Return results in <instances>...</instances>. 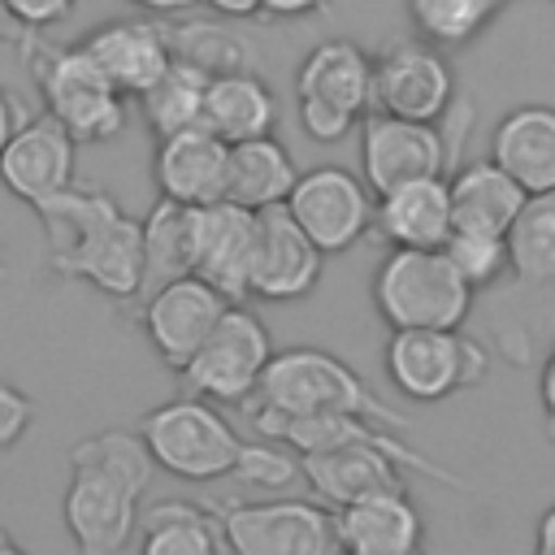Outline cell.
I'll return each mask as SVG.
<instances>
[{
  "mask_svg": "<svg viewBox=\"0 0 555 555\" xmlns=\"http://www.w3.org/2000/svg\"><path fill=\"white\" fill-rule=\"evenodd\" d=\"M208 78L204 69L186 65L173 56V65L139 95V113L147 121V130L156 139H169L178 130H195L204 126V100H208Z\"/></svg>",
  "mask_w": 555,
  "mask_h": 555,
  "instance_id": "obj_30",
  "label": "cell"
},
{
  "mask_svg": "<svg viewBox=\"0 0 555 555\" xmlns=\"http://www.w3.org/2000/svg\"><path fill=\"white\" fill-rule=\"evenodd\" d=\"M78 43L87 48V56L108 74V82L126 100H139L173 65L169 26L156 17H113V22H100L95 30H87Z\"/></svg>",
  "mask_w": 555,
  "mask_h": 555,
  "instance_id": "obj_17",
  "label": "cell"
},
{
  "mask_svg": "<svg viewBox=\"0 0 555 555\" xmlns=\"http://www.w3.org/2000/svg\"><path fill=\"white\" fill-rule=\"evenodd\" d=\"M195 243H199V208L156 199L152 212L143 217V295L173 278L195 273Z\"/></svg>",
  "mask_w": 555,
  "mask_h": 555,
  "instance_id": "obj_28",
  "label": "cell"
},
{
  "mask_svg": "<svg viewBox=\"0 0 555 555\" xmlns=\"http://www.w3.org/2000/svg\"><path fill=\"white\" fill-rule=\"evenodd\" d=\"M286 212L299 221V230L325 256H338L373 230L377 195L347 165H312V169H299V182L286 199Z\"/></svg>",
  "mask_w": 555,
  "mask_h": 555,
  "instance_id": "obj_13",
  "label": "cell"
},
{
  "mask_svg": "<svg viewBox=\"0 0 555 555\" xmlns=\"http://www.w3.org/2000/svg\"><path fill=\"white\" fill-rule=\"evenodd\" d=\"M48 234V264L108 299L143 295V221L100 186H69L35 208Z\"/></svg>",
  "mask_w": 555,
  "mask_h": 555,
  "instance_id": "obj_2",
  "label": "cell"
},
{
  "mask_svg": "<svg viewBox=\"0 0 555 555\" xmlns=\"http://www.w3.org/2000/svg\"><path fill=\"white\" fill-rule=\"evenodd\" d=\"M17 48L39 87L43 113H52L78 143H108L126 130V95L82 43H48L39 30H22Z\"/></svg>",
  "mask_w": 555,
  "mask_h": 555,
  "instance_id": "obj_3",
  "label": "cell"
},
{
  "mask_svg": "<svg viewBox=\"0 0 555 555\" xmlns=\"http://www.w3.org/2000/svg\"><path fill=\"white\" fill-rule=\"evenodd\" d=\"M295 182H299V169L282 139L264 134V139L230 143V165H225V199L230 204L264 212V208L286 204Z\"/></svg>",
  "mask_w": 555,
  "mask_h": 555,
  "instance_id": "obj_26",
  "label": "cell"
},
{
  "mask_svg": "<svg viewBox=\"0 0 555 555\" xmlns=\"http://www.w3.org/2000/svg\"><path fill=\"white\" fill-rule=\"evenodd\" d=\"M330 0H260L264 17H308V13H325Z\"/></svg>",
  "mask_w": 555,
  "mask_h": 555,
  "instance_id": "obj_38",
  "label": "cell"
},
{
  "mask_svg": "<svg viewBox=\"0 0 555 555\" xmlns=\"http://www.w3.org/2000/svg\"><path fill=\"white\" fill-rule=\"evenodd\" d=\"M225 165H230V143L217 139L208 126H195L156 143L152 182L160 199L208 208L225 199Z\"/></svg>",
  "mask_w": 555,
  "mask_h": 555,
  "instance_id": "obj_20",
  "label": "cell"
},
{
  "mask_svg": "<svg viewBox=\"0 0 555 555\" xmlns=\"http://www.w3.org/2000/svg\"><path fill=\"white\" fill-rule=\"evenodd\" d=\"M225 308H230V299L221 291H212L204 278L186 273V278H173L143 295L139 325H143L152 351L160 356V364L182 373L191 364V356L204 347V338L217 330Z\"/></svg>",
  "mask_w": 555,
  "mask_h": 555,
  "instance_id": "obj_15",
  "label": "cell"
},
{
  "mask_svg": "<svg viewBox=\"0 0 555 555\" xmlns=\"http://www.w3.org/2000/svg\"><path fill=\"white\" fill-rule=\"evenodd\" d=\"M230 477H238V481L251 486V490L282 494V490H291L295 481H304V464H299V455H295L286 442L260 438V442H243L238 464H234Z\"/></svg>",
  "mask_w": 555,
  "mask_h": 555,
  "instance_id": "obj_35",
  "label": "cell"
},
{
  "mask_svg": "<svg viewBox=\"0 0 555 555\" xmlns=\"http://www.w3.org/2000/svg\"><path fill=\"white\" fill-rule=\"evenodd\" d=\"M455 108V69L442 48L403 39L373 56V113L438 121Z\"/></svg>",
  "mask_w": 555,
  "mask_h": 555,
  "instance_id": "obj_14",
  "label": "cell"
},
{
  "mask_svg": "<svg viewBox=\"0 0 555 555\" xmlns=\"http://www.w3.org/2000/svg\"><path fill=\"white\" fill-rule=\"evenodd\" d=\"M126 4H134L143 13H182V9H191L199 0H126Z\"/></svg>",
  "mask_w": 555,
  "mask_h": 555,
  "instance_id": "obj_43",
  "label": "cell"
},
{
  "mask_svg": "<svg viewBox=\"0 0 555 555\" xmlns=\"http://www.w3.org/2000/svg\"><path fill=\"white\" fill-rule=\"evenodd\" d=\"M230 555H343L338 525L325 503L273 494L212 507Z\"/></svg>",
  "mask_w": 555,
  "mask_h": 555,
  "instance_id": "obj_8",
  "label": "cell"
},
{
  "mask_svg": "<svg viewBox=\"0 0 555 555\" xmlns=\"http://www.w3.org/2000/svg\"><path fill=\"white\" fill-rule=\"evenodd\" d=\"M299 464H304V481L312 486V494L330 507H347V503H360V499L386 494V490H408L403 486L408 468L386 447L312 451V455H299Z\"/></svg>",
  "mask_w": 555,
  "mask_h": 555,
  "instance_id": "obj_22",
  "label": "cell"
},
{
  "mask_svg": "<svg viewBox=\"0 0 555 555\" xmlns=\"http://www.w3.org/2000/svg\"><path fill=\"white\" fill-rule=\"evenodd\" d=\"M538 399H542V412H546V434L555 438V351L546 356V364L538 373Z\"/></svg>",
  "mask_w": 555,
  "mask_h": 555,
  "instance_id": "obj_39",
  "label": "cell"
},
{
  "mask_svg": "<svg viewBox=\"0 0 555 555\" xmlns=\"http://www.w3.org/2000/svg\"><path fill=\"white\" fill-rule=\"evenodd\" d=\"M217 516L186 499H160L139 516V555H221Z\"/></svg>",
  "mask_w": 555,
  "mask_h": 555,
  "instance_id": "obj_29",
  "label": "cell"
},
{
  "mask_svg": "<svg viewBox=\"0 0 555 555\" xmlns=\"http://www.w3.org/2000/svg\"><path fill=\"white\" fill-rule=\"evenodd\" d=\"M256 243H260V212H251L243 204H230V199L199 208L195 278H204L230 304H243L251 295Z\"/></svg>",
  "mask_w": 555,
  "mask_h": 555,
  "instance_id": "obj_18",
  "label": "cell"
},
{
  "mask_svg": "<svg viewBox=\"0 0 555 555\" xmlns=\"http://www.w3.org/2000/svg\"><path fill=\"white\" fill-rule=\"evenodd\" d=\"M325 251L299 230V221L286 212V204L260 212V243H256V269H251V295L269 304L304 299L321 282Z\"/></svg>",
  "mask_w": 555,
  "mask_h": 555,
  "instance_id": "obj_19",
  "label": "cell"
},
{
  "mask_svg": "<svg viewBox=\"0 0 555 555\" xmlns=\"http://www.w3.org/2000/svg\"><path fill=\"white\" fill-rule=\"evenodd\" d=\"M382 364L390 386L412 403H442L486 382L490 356L460 330H390Z\"/></svg>",
  "mask_w": 555,
  "mask_h": 555,
  "instance_id": "obj_9",
  "label": "cell"
},
{
  "mask_svg": "<svg viewBox=\"0 0 555 555\" xmlns=\"http://www.w3.org/2000/svg\"><path fill=\"white\" fill-rule=\"evenodd\" d=\"M169 48L178 61L204 69V74H234V69H251V43L243 35H234L225 22H173L169 26Z\"/></svg>",
  "mask_w": 555,
  "mask_h": 555,
  "instance_id": "obj_33",
  "label": "cell"
},
{
  "mask_svg": "<svg viewBox=\"0 0 555 555\" xmlns=\"http://www.w3.org/2000/svg\"><path fill=\"white\" fill-rule=\"evenodd\" d=\"M503 238H507L512 273L529 286H551L555 282V191L525 195Z\"/></svg>",
  "mask_w": 555,
  "mask_h": 555,
  "instance_id": "obj_31",
  "label": "cell"
},
{
  "mask_svg": "<svg viewBox=\"0 0 555 555\" xmlns=\"http://www.w3.org/2000/svg\"><path fill=\"white\" fill-rule=\"evenodd\" d=\"M204 126L217 139H225V143L264 139L278 126V95H273V87L256 69L217 74V78H208Z\"/></svg>",
  "mask_w": 555,
  "mask_h": 555,
  "instance_id": "obj_25",
  "label": "cell"
},
{
  "mask_svg": "<svg viewBox=\"0 0 555 555\" xmlns=\"http://www.w3.org/2000/svg\"><path fill=\"white\" fill-rule=\"evenodd\" d=\"M473 295L442 247H390L373 269V308L390 330H460Z\"/></svg>",
  "mask_w": 555,
  "mask_h": 555,
  "instance_id": "obj_5",
  "label": "cell"
},
{
  "mask_svg": "<svg viewBox=\"0 0 555 555\" xmlns=\"http://www.w3.org/2000/svg\"><path fill=\"white\" fill-rule=\"evenodd\" d=\"M273 351L278 347H273L264 321L256 312H247L243 304H230L225 317L217 321V330L204 338V347L182 369V377H186L191 395H199V399L247 403L260 395Z\"/></svg>",
  "mask_w": 555,
  "mask_h": 555,
  "instance_id": "obj_10",
  "label": "cell"
},
{
  "mask_svg": "<svg viewBox=\"0 0 555 555\" xmlns=\"http://www.w3.org/2000/svg\"><path fill=\"white\" fill-rule=\"evenodd\" d=\"M78 0H4L9 17L22 26V30H48L56 22H65L74 13Z\"/></svg>",
  "mask_w": 555,
  "mask_h": 555,
  "instance_id": "obj_37",
  "label": "cell"
},
{
  "mask_svg": "<svg viewBox=\"0 0 555 555\" xmlns=\"http://www.w3.org/2000/svg\"><path fill=\"white\" fill-rule=\"evenodd\" d=\"M30 425H35V399L26 390H17L13 382L0 377V451H9L13 442H22Z\"/></svg>",
  "mask_w": 555,
  "mask_h": 555,
  "instance_id": "obj_36",
  "label": "cell"
},
{
  "mask_svg": "<svg viewBox=\"0 0 555 555\" xmlns=\"http://www.w3.org/2000/svg\"><path fill=\"white\" fill-rule=\"evenodd\" d=\"M4 278H9V264H0V282H4Z\"/></svg>",
  "mask_w": 555,
  "mask_h": 555,
  "instance_id": "obj_46",
  "label": "cell"
},
{
  "mask_svg": "<svg viewBox=\"0 0 555 555\" xmlns=\"http://www.w3.org/2000/svg\"><path fill=\"white\" fill-rule=\"evenodd\" d=\"M199 4H208L217 17H260V0H199Z\"/></svg>",
  "mask_w": 555,
  "mask_h": 555,
  "instance_id": "obj_41",
  "label": "cell"
},
{
  "mask_svg": "<svg viewBox=\"0 0 555 555\" xmlns=\"http://www.w3.org/2000/svg\"><path fill=\"white\" fill-rule=\"evenodd\" d=\"M525 204V186L486 160H473L464 169H455L451 178V212H455V230H477V234H507L516 212Z\"/></svg>",
  "mask_w": 555,
  "mask_h": 555,
  "instance_id": "obj_27",
  "label": "cell"
},
{
  "mask_svg": "<svg viewBox=\"0 0 555 555\" xmlns=\"http://www.w3.org/2000/svg\"><path fill=\"white\" fill-rule=\"evenodd\" d=\"M373 225L390 247H442L455 230L451 178H416L377 195Z\"/></svg>",
  "mask_w": 555,
  "mask_h": 555,
  "instance_id": "obj_23",
  "label": "cell"
},
{
  "mask_svg": "<svg viewBox=\"0 0 555 555\" xmlns=\"http://www.w3.org/2000/svg\"><path fill=\"white\" fill-rule=\"evenodd\" d=\"M139 438L147 442L156 468L182 481H221L234 473L243 451L238 429L212 408V399L199 395H182L143 412Z\"/></svg>",
  "mask_w": 555,
  "mask_h": 555,
  "instance_id": "obj_7",
  "label": "cell"
},
{
  "mask_svg": "<svg viewBox=\"0 0 555 555\" xmlns=\"http://www.w3.org/2000/svg\"><path fill=\"white\" fill-rule=\"evenodd\" d=\"M499 9L503 0H408V22L421 43L464 48L494 22Z\"/></svg>",
  "mask_w": 555,
  "mask_h": 555,
  "instance_id": "obj_32",
  "label": "cell"
},
{
  "mask_svg": "<svg viewBox=\"0 0 555 555\" xmlns=\"http://www.w3.org/2000/svg\"><path fill=\"white\" fill-rule=\"evenodd\" d=\"M260 403L286 412V416H369L390 429L412 425V416L382 403V395H373L369 382L347 360H338L334 351H321V347L273 351L264 382H260Z\"/></svg>",
  "mask_w": 555,
  "mask_h": 555,
  "instance_id": "obj_4",
  "label": "cell"
},
{
  "mask_svg": "<svg viewBox=\"0 0 555 555\" xmlns=\"http://www.w3.org/2000/svg\"><path fill=\"white\" fill-rule=\"evenodd\" d=\"M74 169H78V139L52 117V113H35L26 117L13 139L0 152V182L9 195H17L22 204L39 208L52 195L74 186Z\"/></svg>",
  "mask_w": 555,
  "mask_h": 555,
  "instance_id": "obj_16",
  "label": "cell"
},
{
  "mask_svg": "<svg viewBox=\"0 0 555 555\" xmlns=\"http://www.w3.org/2000/svg\"><path fill=\"white\" fill-rule=\"evenodd\" d=\"M295 108L312 143H343L373 113V56L356 39H321L295 69Z\"/></svg>",
  "mask_w": 555,
  "mask_h": 555,
  "instance_id": "obj_6",
  "label": "cell"
},
{
  "mask_svg": "<svg viewBox=\"0 0 555 555\" xmlns=\"http://www.w3.org/2000/svg\"><path fill=\"white\" fill-rule=\"evenodd\" d=\"M22 121H26V117H22L17 100H13V91H9V87H0V152H4V143L13 139V130H17Z\"/></svg>",
  "mask_w": 555,
  "mask_h": 555,
  "instance_id": "obj_40",
  "label": "cell"
},
{
  "mask_svg": "<svg viewBox=\"0 0 555 555\" xmlns=\"http://www.w3.org/2000/svg\"><path fill=\"white\" fill-rule=\"evenodd\" d=\"M334 525L343 555H421L425 546V520L408 490H386L334 507Z\"/></svg>",
  "mask_w": 555,
  "mask_h": 555,
  "instance_id": "obj_21",
  "label": "cell"
},
{
  "mask_svg": "<svg viewBox=\"0 0 555 555\" xmlns=\"http://www.w3.org/2000/svg\"><path fill=\"white\" fill-rule=\"evenodd\" d=\"M490 160L503 165L525 195L555 191V104H520L499 117Z\"/></svg>",
  "mask_w": 555,
  "mask_h": 555,
  "instance_id": "obj_24",
  "label": "cell"
},
{
  "mask_svg": "<svg viewBox=\"0 0 555 555\" xmlns=\"http://www.w3.org/2000/svg\"><path fill=\"white\" fill-rule=\"evenodd\" d=\"M9 22H13V17H9V9H4V0H0V39H4V30H9Z\"/></svg>",
  "mask_w": 555,
  "mask_h": 555,
  "instance_id": "obj_45",
  "label": "cell"
},
{
  "mask_svg": "<svg viewBox=\"0 0 555 555\" xmlns=\"http://www.w3.org/2000/svg\"><path fill=\"white\" fill-rule=\"evenodd\" d=\"M251 429L269 442H286L295 455H312V451H338V447H386L390 455L403 460L408 473L416 477H429L438 486H455V490H468V481L460 473H451L447 464L429 460L425 451L408 447L399 438V429L390 425H377L369 416H286L269 403H256L251 408Z\"/></svg>",
  "mask_w": 555,
  "mask_h": 555,
  "instance_id": "obj_11",
  "label": "cell"
},
{
  "mask_svg": "<svg viewBox=\"0 0 555 555\" xmlns=\"http://www.w3.org/2000/svg\"><path fill=\"white\" fill-rule=\"evenodd\" d=\"M442 251H447V260L455 264V273H460L473 291H486V286H494L503 273H512L507 238H503V234L451 230V238L442 243Z\"/></svg>",
  "mask_w": 555,
  "mask_h": 555,
  "instance_id": "obj_34",
  "label": "cell"
},
{
  "mask_svg": "<svg viewBox=\"0 0 555 555\" xmlns=\"http://www.w3.org/2000/svg\"><path fill=\"white\" fill-rule=\"evenodd\" d=\"M533 555H555V503L538 516V533H533Z\"/></svg>",
  "mask_w": 555,
  "mask_h": 555,
  "instance_id": "obj_42",
  "label": "cell"
},
{
  "mask_svg": "<svg viewBox=\"0 0 555 555\" xmlns=\"http://www.w3.org/2000/svg\"><path fill=\"white\" fill-rule=\"evenodd\" d=\"M451 139L438 130V121L369 113L360 121V178L373 195H386L416 178H447V169H455L460 160V143Z\"/></svg>",
  "mask_w": 555,
  "mask_h": 555,
  "instance_id": "obj_12",
  "label": "cell"
},
{
  "mask_svg": "<svg viewBox=\"0 0 555 555\" xmlns=\"http://www.w3.org/2000/svg\"><path fill=\"white\" fill-rule=\"evenodd\" d=\"M0 555H30V551H22V546L9 538V529H0Z\"/></svg>",
  "mask_w": 555,
  "mask_h": 555,
  "instance_id": "obj_44",
  "label": "cell"
},
{
  "mask_svg": "<svg viewBox=\"0 0 555 555\" xmlns=\"http://www.w3.org/2000/svg\"><path fill=\"white\" fill-rule=\"evenodd\" d=\"M0 264H4V238H0Z\"/></svg>",
  "mask_w": 555,
  "mask_h": 555,
  "instance_id": "obj_47",
  "label": "cell"
},
{
  "mask_svg": "<svg viewBox=\"0 0 555 555\" xmlns=\"http://www.w3.org/2000/svg\"><path fill=\"white\" fill-rule=\"evenodd\" d=\"M156 460L139 429H100L69 447V486L61 516L74 555H121L139 533V503Z\"/></svg>",
  "mask_w": 555,
  "mask_h": 555,
  "instance_id": "obj_1",
  "label": "cell"
}]
</instances>
